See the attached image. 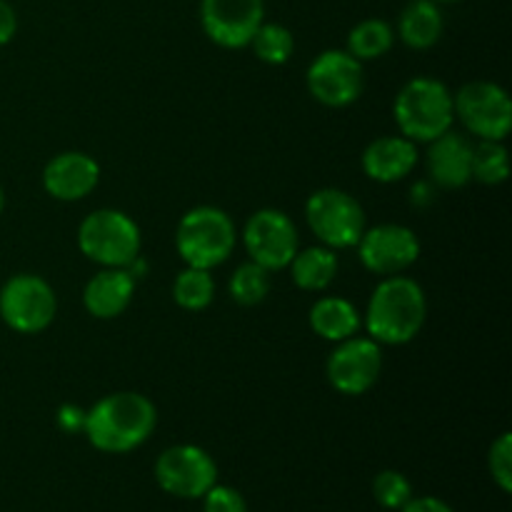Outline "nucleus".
Returning <instances> with one entry per match:
<instances>
[{"label": "nucleus", "instance_id": "obj_1", "mask_svg": "<svg viewBox=\"0 0 512 512\" xmlns=\"http://www.w3.org/2000/svg\"><path fill=\"white\" fill-rule=\"evenodd\" d=\"M158 410L140 393H113L100 398L85 418L90 445L100 453H130L153 435Z\"/></svg>", "mask_w": 512, "mask_h": 512}, {"label": "nucleus", "instance_id": "obj_2", "mask_svg": "<svg viewBox=\"0 0 512 512\" xmlns=\"http://www.w3.org/2000/svg\"><path fill=\"white\" fill-rule=\"evenodd\" d=\"M428 300L423 288L405 275H388L373 290L365 313V328L375 343L405 345L423 330Z\"/></svg>", "mask_w": 512, "mask_h": 512}, {"label": "nucleus", "instance_id": "obj_3", "mask_svg": "<svg viewBox=\"0 0 512 512\" xmlns=\"http://www.w3.org/2000/svg\"><path fill=\"white\" fill-rule=\"evenodd\" d=\"M393 115L405 138L413 143H430L453 128V95L440 80L413 78L395 95Z\"/></svg>", "mask_w": 512, "mask_h": 512}, {"label": "nucleus", "instance_id": "obj_4", "mask_svg": "<svg viewBox=\"0 0 512 512\" xmlns=\"http://www.w3.org/2000/svg\"><path fill=\"white\" fill-rule=\"evenodd\" d=\"M235 225L225 210L198 205L180 218L175 230V248L190 268H218L235 248Z\"/></svg>", "mask_w": 512, "mask_h": 512}, {"label": "nucleus", "instance_id": "obj_5", "mask_svg": "<svg viewBox=\"0 0 512 512\" xmlns=\"http://www.w3.org/2000/svg\"><path fill=\"white\" fill-rule=\"evenodd\" d=\"M78 245L103 268H125L140 255V228L120 210H95L80 223Z\"/></svg>", "mask_w": 512, "mask_h": 512}, {"label": "nucleus", "instance_id": "obj_6", "mask_svg": "<svg viewBox=\"0 0 512 512\" xmlns=\"http://www.w3.org/2000/svg\"><path fill=\"white\" fill-rule=\"evenodd\" d=\"M305 218L320 243L333 250L353 248L365 233L363 205L338 188L315 190L305 203Z\"/></svg>", "mask_w": 512, "mask_h": 512}, {"label": "nucleus", "instance_id": "obj_7", "mask_svg": "<svg viewBox=\"0 0 512 512\" xmlns=\"http://www.w3.org/2000/svg\"><path fill=\"white\" fill-rule=\"evenodd\" d=\"M55 313H58V298L48 280L40 275H13L0 288V318L15 333H40L53 323Z\"/></svg>", "mask_w": 512, "mask_h": 512}, {"label": "nucleus", "instance_id": "obj_8", "mask_svg": "<svg viewBox=\"0 0 512 512\" xmlns=\"http://www.w3.org/2000/svg\"><path fill=\"white\" fill-rule=\"evenodd\" d=\"M455 118L480 140H505L512 128V100L498 83L475 80L463 85L453 98Z\"/></svg>", "mask_w": 512, "mask_h": 512}, {"label": "nucleus", "instance_id": "obj_9", "mask_svg": "<svg viewBox=\"0 0 512 512\" xmlns=\"http://www.w3.org/2000/svg\"><path fill=\"white\" fill-rule=\"evenodd\" d=\"M155 480L175 498H203L218 483V465L198 445H173L155 463Z\"/></svg>", "mask_w": 512, "mask_h": 512}, {"label": "nucleus", "instance_id": "obj_10", "mask_svg": "<svg viewBox=\"0 0 512 512\" xmlns=\"http://www.w3.org/2000/svg\"><path fill=\"white\" fill-rule=\"evenodd\" d=\"M308 90L318 103L328 108H345L363 95L365 73L363 63L348 50H325L310 63Z\"/></svg>", "mask_w": 512, "mask_h": 512}, {"label": "nucleus", "instance_id": "obj_11", "mask_svg": "<svg viewBox=\"0 0 512 512\" xmlns=\"http://www.w3.org/2000/svg\"><path fill=\"white\" fill-rule=\"evenodd\" d=\"M243 243L250 260L273 273L288 268L298 253V230L283 210L265 208L245 223Z\"/></svg>", "mask_w": 512, "mask_h": 512}, {"label": "nucleus", "instance_id": "obj_12", "mask_svg": "<svg viewBox=\"0 0 512 512\" xmlns=\"http://www.w3.org/2000/svg\"><path fill=\"white\" fill-rule=\"evenodd\" d=\"M360 263L375 275H400L420 258V240L415 230L400 223L365 228L358 240Z\"/></svg>", "mask_w": 512, "mask_h": 512}, {"label": "nucleus", "instance_id": "obj_13", "mask_svg": "<svg viewBox=\"0 0 512 512\" xmlns=\"http://www.w3.org/2000/svg\"><path fill=\"white\" fill-rule=\"evenodd\" d=\"M263 18L265 0H200V25L220 48L250 45Z\"/></svg>", "mask_w": 512, "mask_h": 512}, {"label": "nucleus", "instance_id": "obj_14", "mask_svg": "<svg viewBox=\"0 0 512 512\" xmlns=\"http://www.w3.org/2000/svg\"><path fill=\"white\" fill-rule=\"evenodd\" d=\"M328 380L338 393L363 395L383 373V350L373 338H348L328 358Z\"/></svg>", "mask_w": 512, "mask_h": 512}, {"label": "nucleus", "instance_id": "obj_15", "mask_svg": "<svg viewBox=\"0 0 512 512\" xmlns=\"http://www.w3.org/2000/svg\"><path fill=\"white\" fill-rule=\"evenodd\" d=\"M428 175L438 188L458 190L473 180V140L455 130H445L430 140L425 155Z\"/></svg>", "mask_w": 512, "mask_h": 512}, {"label": "nucleus", "instance_id": "obj_16", "mask_svg": "<svg viewBox=\"0 0 512 512\" xmlns=\"http://www.w3.org/2000/svg\"><path fill=\"white\" fill-rule=\"evenodd\" d=\"M100 180V165L85 153H60L45 165L43 188L55 200H83L95 190Z\"/></svg>", "mask_w": 512, "mask_h": 512}, {"label": "nucleus", "instance_id": "obj_17", "mask_svg": "<svg viewBox=\"0 0 512 512\" xmlns=\"http://www.w3.org/2000/svg\"><path fill=\"white\" fill-rule=\"evenodd\" d=\"M135 295V278L125 268H105L88 280L83 305L93 318L113 320L128 310Z\"/></svg>", "mask_w": 512, "mask_h": 512}, {"label": "nucleus", "instance_id": "obj_18", "mask_svg": "<svg viewBox=\"0 0 512 512\" xmlns=\"http://www.w3.org/2000/svg\"><path fill=\"white\" fill-rule=\"evenodd\" d=\"M418 163V148L405 135H383L363 150V170L375 183L403 180Z\"/></svg>", "mask_w": 512, "mask_h": 512}, {"label": "nucleus", "instance_id": "obj_19", "mask_svg": "<svg viewBox=\"0 0 512 512\" xmlns=\"http://www.w3.org/2000/svg\"><path fill=\"white\" fill-rule=\"evenodd\" d=\"M443 10L435 0H410L398 18V35L408 48L428 50L443 38Z\"/></svg>", "mask_w": 512, "mask_h": 512}, {"label": "nucleus", "instance_id": "obj_20", "mask_svg": "<svg viewBox=\"0 0 512 512\" xmlns=\"http://www.w3.org/2000/svg\"><path fill=\"white\" fill-rule=\"evenodd\" d=\"M360 320L358 308H355L350 300L345 298H320L318 303L310 308V328L315 330V335H320L323 340L330 343H343V340L358 335Z\"/></svg>", "mask_w": 512, "mask_h": 512}, {"label": "nucleus", "instance_id": "obj_21", "mask_svg": "<svg viewBox=\"0 0 512 512\" xmlns=\"http://www.w3.org/2000/svg\"><path fill=\"white\" fill-rule=\"evenodd\" d=\"M290 270H293V280L300 290L320 293L338 275V255L328 245L305 248L303 253H295V258L290 260Z\"/></svg>", "mask_w": 512, "mask_h": 512}, {"label": "nucleus", "instance_id": "obj_22", "mask_svg": "<svg viewBox=\"0 0 512 512\" xmlns=\"http://www.w3.org/2000/svg\"><path fill=\"white\" fill-rule=\"evenodd\" d=\"M393 25L383 18H368L360 20L353 30L348 33V53L353 58L363 60H375L383 58L390 48H393Z\"/></svg>", "mask_w": 512, "mask_h": 512}, {"label": "nucleus", "instance_id": "obj_23", "mask_svg": "<svg viewBox=\"0 0 512 512\" xmlns=\"http://www.w3.org/2000/svg\"><path fill=\"white\" fill-rule=\"evenodd\" d=\"M215 298V283L210 270L185 268L173 283V300L183 310H205Z\"/></svg>", "mask_w": 512, "mask_h": 512}, {"label": "nucleus", "instance_id": "obj_24", "mask_svg": "<svg viewBox=\"0 0 512 512\" xmlns=\"http://www.w3.org/2000/svg\"><path fill=\"white\" fill-rule=\"evenodd\" d=\"M508 150L503 140H478L473 145V178L485 185H500L508 180Z\"/></svg>", "mask_w": 512, "mask_h": 512}, {"label": "nucleus", "instance_id": "obj_25", "mask_svg": "<svg viewBox=\"0 0 512 512\" xmlns=\"http://www.w3.org/2000/svg\"><path fill=\"white\" fill-rule=\"evenodd\" d=\"M250 45H253L255 55H258L263 63L283 65L285 60L293 55L295 40H293V33H290L285 25L265 23V20H263V23H260V28L255 30Z\"/></svg>", "mask_w": 512, "mask_h": 512}, {"label": "nucleus", "instance_id": "obj_26", "mask_svg": "<svg viewBox=\"0 0 512 512\" xmlns=\"http://www.w3.org/2000/svg\"><path fill=\"white\" fill-rule=\"evenodd\" d=\"M270 293V270H265L258 263H243L230 278V295H233L235 303L245 305H258L263 303L265 295Z\"/></svg>", "mask_w": 512, "mask_h": 512}, {"label": "nucleus", "instance_id": "obj_27", "mask_svg": "<svg viewBox=\"0 0 512 512\" xmlns=\"http://www.w3.org/2000/svg\"><path fill=\"white\" fill-rule=\"evenodd\" d=\"M373 495L385 510H400L413 498V485L398 470H383L373 480Z\"/></svg>", "mask_w": 512, "mask_h": 512}, {"label": "nucleus", "instance_id": "obj_28", "mask_svg": "<svg viewBox=\"0 0 512 512\" xmlns=\"http://www.w3.org/2000/svg\"><path fill=\"white\" fill-rule=\"evenodd\" d=\"M490 475H493L495 483L500 485L503 493L512 490V435L503 433L493 445H490L488 455Z\"/></svg>", "mask_w": 512, "mask_h": 512}, {"label": "nucleus", "instance_id": "obj_29", "mask_svg": "<svg viewBox=\"0 0 512 512\" xmlns=\"http://www.w3.org/2000/svg\"><path fill=\"white\" fill-rule=\"evenodd\" d=\"M203 500L205 512H248V503H245V498L238 490L225 488V485L218 483L203 495Z\"/></svg>", "mask_w": 512, "mask_h": 512}, {"label": "nucleus", "instance_id": "obj_30", "mask_svg": "<svg viewBox=\"0 0 512 512\" xmlns=\"http://www.w3.org/2000/svg\"><path fill=\"white\" fill-rule=\"evenodd\" d=\"M85 418H88V410H83L80 405L65 403L58 408V415H55V423L63 433H83L85 430Z\"/></svg>", "mask_w": 512, "mask_h": 512}, {"label": "nucleus", "instance_id": "obj_31", "mask_svg": "<svg viewBox=\"0 0 512 512\" xmlns=\"http://www.w3.org/2000/svg\"><path fill=\"white\" fill-rule=\"evenodd\" d=\"M15 30H18V15L8 0H0V45L10 43Z\"/></svg>", "mask_w": 512, "mask_h": 512}, {"label": "nucleus", "instance_id": "obj_32", "mask_svg": "<svg viewBox=\"0 0 512 512\" xmlns=\"http://www.w3.org/2000/svg\"><path fill=\"white\" fill-rule=\"evenodd\" d=\"M400 512H455L440 498H410Z\"/></svg>", "mask_w": 512, "mask_h": 512}, {"label": "nucleus", "instance_id": "obj_33", "mask_svg": "<svg viewBox=\"0 0 512 512\" xmlns=\"http://www.w3.org/2000/svg\"><path fill=\"white\" fill-rule=\"evenodd\" d=\"M433 188L428 183H418L413 190H410V203L413 205H430L433 203Z\"/></svg>", "mask_w": 512, "mask_h": 512}, {"label": "nucleus", "instance_id": "obj_34", "mask_svg": "<svg viewBox=\"0 0 512 512\" xmlns=\"http://www.w3.org/2000/svg\"><path fill=\"white\" fill-rule=\"evenodd\" d=\"M3 208H5V193L3 188H0V213H3Z\"/></svg>", "mask_w": 512, "mask_h": 512}, {"label": "nucleus", "instance_id": "obj_35", "mask_svg": "<svg viewBox=\"0 0 512 512\" xmlns=\"http://www.w3.org/2000/svg\"><path fill=\"white\" fill-rule=\"evenodd\" d=\"M435 3H458V0H435Z\"/></svg>", "mask_w": 512, "mask_h": 512}]
</instances>
